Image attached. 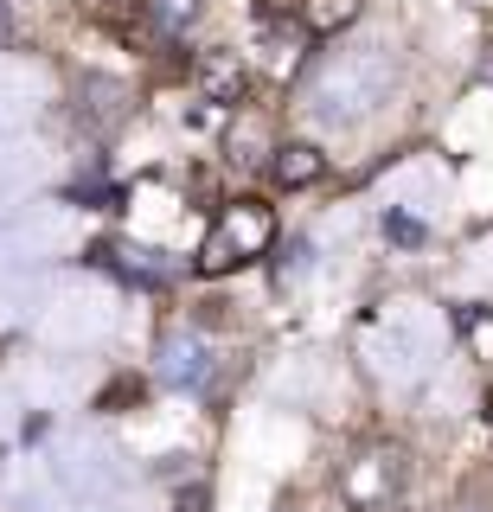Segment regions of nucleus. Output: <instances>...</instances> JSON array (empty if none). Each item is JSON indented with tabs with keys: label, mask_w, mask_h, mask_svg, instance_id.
<instances>
[{
	"label": "nucleus",
	"mask_w": 493,
	"mask_h": 512,
	"mask_svg": "<svg viewBox=\"0 0 493 512\" xmlns=\"http://www.w3.org/2000/svg\"><path fill=\"white\" fill-rule=\"evenodd\" d=\"M7 32H13V13H7V0H0V39H7Z\"/></svg>",
	"instance_id": "nucleus-10"
},
{
	"label": "nucleus",
	"mask_w": 493,
	"mask_h": 512,
	"mask_svg": "<svg viewBox=\"0 0 493 512\" xmlns=\"http://www.w3.org/2000/svg\"><path fill=\"white\" fill-rule=\"evenodd\" d=\"M269 237H276V218H269V205H257V199H231L225 212L212 218L205 244H199V269H205V276H231V269L257 263V256L269 250Z\"/></svg>",
	"instance_id": "nucleus-2"
},
{
	"label": "nucleus",
	"mask_w": 493,
	"mask_h": 512,
	"mask_svg": "<svg viewBox=\"0 0 493 512\" xmlns=\"http://www.w3.org/2000/svg\"><path fill=\"white\" fill-rule=\"evenodd\" d=\"M193 84H199V96L205 103H244V64H237V52H205L199 64H193Z\"/></svg>",
	"instance_id": "nucleus-6"
},
{
	"label": "nucleus",
	"mask_w": 493,
	"mask_h": 512,
	"mask_svg": "<svg viewBox=\"0 0 493 512\" xmlns=\"http://www.w3.org/2000/svg\"><path fill=\"white\" fill-rule=\"evenodd\" d=\"M365 0H301V32H314V39H327V32H346L359 20Z\"/></svg>",
	"instance_id": "nucleus-7"
},
{
	"label": "nucleus",
	"mask_w": 493,
	"mask_h": 512,
	"mask_svg": "<svg viewBox=\"0 0 493 512\" xmlns=\"http://www.w3.org/2000/svg\"><path fill=\"white\" fill-rule=\"evenodd\" d=\"M327 173V154L314 148V141H282L276 154H269V180H276L282 192H301V186H314Z\"/></svg>",
	"instance_id": "nucleus-5"
},
{
	"label": "nucleus",
	"mask_w": 493,
	"mask_h": 512,
	"mask_svg": "<svg viewBox=\"0 0 493 512\" xmlns=\"http://www.w3.org/2000/svg\"><path fill=\"white\" fill-rule=\"evenodd\" d=\"M148 7V20H154V32H161V45H180L186 32L199 26V0H141Z\"/></svg>",
	"instance_id": "nucleus-8"
},
{
	"label": "nucleus",
	"mask_w": 493,
	"mask_h": 512,
	"mask_svg": "<svg viewBox=\"0 0 493 512\" xmlns=\"http://www.w3.org/2000/svg\"><path fill=\"white\" fill-rule=\"evenodd\" d=\"M397 474H404V468H397V448H372V455H359L353 474H346V500H353V506H378L397 487Z\"/></svg>",
	"instance_id": "nucleus-3"
},
{
	"label": "nucleus",
	"mask_w": 493,
	"mask_h": 512,
	"mask_svg": "<svg viewBox=\"0 0 493 512\" xmlns=\"http://www.w3.org/2000/svg\"><path fill=\"white\" fill-rule=\"evenodd\" d=\"M205 372H212V359H205L199 333H167L161 340V378L180 384V391H193V384H205Z\"/></svg>",
	"instance_id": "nucleus-4"
},
{
	"label": "nucleus",
	"mask_w": 493,
	"mask_h": 512,
	"mask_svg": "<svg viewBox=\"0 0 493 512\" xmlns=\"http://www.w3.org/2000/svg\"><path fill=\"white\" fill-rule=\"evenodd\" d=\"M385 90H391V58L385 52H340V58L321 64V77H314V109H321L327 122H353Z\"/></svg>",
	"instance_id": "nucleus-1"
},
{
	"label": "nucleus",
	"mask_w": 493,
	"mask_h": 512,
	"mask_svg": "<svg viewBox=\"0 0 493 512\" xmlns=\"http://www.w3.org/2000/svg\"><path fill=\"white\" fill-rule=\"evenodd\" d=\"M455 327L474 340V352H481V359H493V314H481V308H461V314H455Z\"/></svg>",
	"instance_id": "nucleus-9"
}]
</instances>
